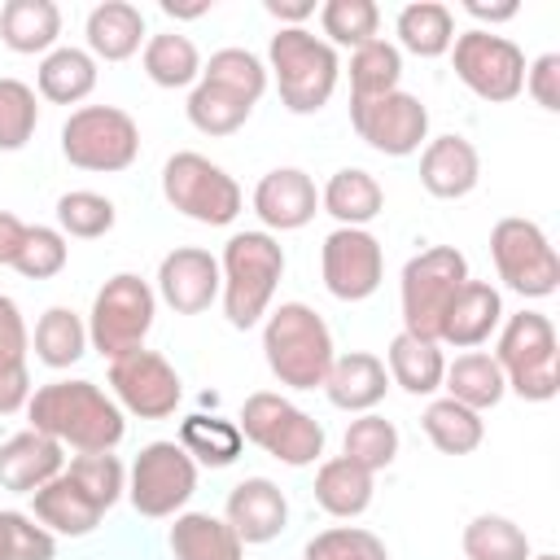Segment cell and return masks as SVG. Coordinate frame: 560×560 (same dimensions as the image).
<instances>
[{"label": "cell", "instance_id": "6da1fadb", "mask_svg": "<svg viewBox=\"0 0 560 560\" xmlns=\"http://www.w3.org/2000/svg\"><path fill=\"white\" fill-rule=\"evenodd\" d=\"M31 429L48 433L61 446L83 451H114L127 433L122 407L92 381H48L26 402Z\"/></svg>", "mask_w": 560, "mask_h": 560}, {"label": "cell", "instance_id": "7a4b0ae2", "mask_svg": "<svg viewBox=\"0 0 560 560\" xmlns=\"http://www.w3.org/2000/svg\"><path fill=\"white\" fill-rule=\"evenodd\" d=\"M262 354H267L271 376L280 385H289V389L324 385V376H328V368L337 359L328 324L306 302H280V311L267 315V324H262Z\"/></svg>", "mask_w": 560, "mask_h": 560}, {"label": "cell", "instance_id": "3957f363", "mask_svg": "<svg viewBox=\"0 0 560 560\" xmlns=\"http://www.w3.org/2000/svg\"><path fill=\"white\" fill-rule=\"evenodd\" d=\"M219 276H223V315L232 328H254L271 298H276V284L284 276V249L276 236L267 232H236L228 245H223V258H219Z\"/></svg>", "mask_w": 560, "mask_h": 560}, {"label": "cell", "instance_id": "277c9868", "mask_svg": "<svg viewBox=\"0 0 560 560\" xmlns=\"http://www.w3.org/2000/svg\"><path fill=\"white\" fill-rule=\"evenodd\" d=\"M267 61H271V74L280 88V105L289 114H319L341 74L332 44H324L306 26H280L271 35Z\"/></svg>", "mask_w": 560, "mask_h": 560}, {"label": "cell", "instance_id": "5b68a950", "mask_svg": "<svg viewBox=\"0 0 560 560\" xmlns=\"http://www.w3.org/2000/svg\"><path fill=\"white\" fill-rule=\"evenodd\" d=\"M494 363L503 372V385L516 389L525 402H551L560 389V350L556 328L542 311H521L503 324Z\"/></svg>", "mask_w": 560, "mask_h": 560}, {"label": "cell", "instance_id": "8992f818", "mask_svg": "<svg viewBox=\"0 0 560 560\" xmlns=\"http://www.w3.org/2000/svg\"><path fill=\"white\" fill-rule=\"evenodd\" d=\"M468 280V258L455 245H429L402 267V332L438 341L442 315L459 284Z\"/></svg>", "mask_w": 560, "mask_h": 560}, {"label": "cell", "instance_id": "52a82bcc", "mask_svg": "<svg viewBox=\"0 0 560 560\" xmlns=\"http://www.w3.org/2000/svg\"><path fill=\"white\" fill-rule=\"evenodd\" d=\"M153 315H158V293L149 289V280H140L136 271H118L92 298L88 341L105 359H122V354L144 346V337L153 328Z\"/></svg>", "mask_w": 560, "mask_h": 560}, {"label": "cell", "instance_id": "ba28073f", "mask_svg": "<svg viewBox=\"0 0 560 560\" xmlns=\"http://www.w3.org/2000/svg\"><path fill=\"white\" fill-rule=\"evenodd\" d=\"M236 429L241 438H249L254 446H262L271 459L289 468H306L324 455V424L271 389H258L245 398Z\"/></svg>", "mask_w": 560, "mask_h": 560}, {"label": "cell", "instance_id": "9c48e42d", "mask_svg": "<svg viewBox=\"0 0 560 560\" xmlns=\"http://www.w3.org/2000/svg\"><path fill=\"white\" fill-rule=\"evenodd\" d=\"M61 153L79 171H127L140 158V127L118 105H83L61 122Z\"/></svg>", "mask_w": 560, "mask_h": 560}, {"label": "cell", "instance_id": "30bf717a", "mask_svg": "<svg viewBox=\"0 0 560 560\" xmlns=\"http://www.w3.org/2000/svg\"><path fill=\"white\" fill-rule=\"evenodd\" d=\"M162 197L184 214V219H197V223H210V228H223L241 214V184L210 158L184 149V153H171L166 166H162Z\"/></svg>", "mask_w": 560, "mask_h": 560}, {"label": "cell", "instance_id": "8fae6325", "mask_svg": "<svg viewBox=\"0 0 560 560\" xmlns=\"http://www.w3.org/2000/svg\"><path fill=\"white\" fill-rule=\"evenodd\" d=\"M490 258L499 280L521 298H551L560 284V258L534 219L508 214L490 228Z\"/></svg>", "mask_w": 560, "mask_h": 560}, {"label": "cell", "instance_id": "7c38bea8", "mask_svg": "<svg viewBox=\"0 0 560 560\" xmlns=\"http://www.w3.org/2000/svg\"><path fill=\"white\" fill-rule=\"evenodd\" d=\"M451 57H455L459 83H464L472 96L490 101V105L516 101V96L525 92V52H521L508 35H494V31H464V35H455Z\"/></svg>", "mask_w": 560, "mask_h": 560}, {"label": "cell", "instance_id": "4fadbf2b", "mask_svg": "<svg viewBox=\"0 0 560 560\" xmlns=\"http://www.w3.org/2000/svg\"><path fill=\"white\" fill-rule=\"evenodd\" d=\"M197 490V464L179 442L140 446L127 481V499L140 516H175Z\"/></svg>", "mask_w": 560, "mask_h": 560}, {"label": "cell", "instance_id": "5bb4252c", "mask_svg": "<svg viewBox=\"0 0 560 560\" xmlns=\"http://www.w3.org/2000/svg\"><path fill=\"white\" fill-rule=\"evenodd\" d=\"M319 271H324V289L337 302H363L381 289V276H385L381 241L368 228H337L324 236Z\"/></svg>", "mask_w": 560, "mask_h": 560}, {"label": "cell", "instance_id": "9a60e30c", "mask_svg": "<svg viewBox=\"0 0 560 560\" xmlns=\"http://www.w3.org/2000/svg\"><path fill=\"white\" fill-rule=\"evenodd\" d=\"M109 385H114V398L140 420H166L184 398L179 372L158 350H144V346L122 359H109Z\"/></svg>", "mask_w": 560, "mask_h": 560}, {"label": "cell", "instance_id": "2e32d148", "mask_svg": "<svg viewBox=\"0 0 560 560\" xmlns=\"http://www.w3.org/2000/svg\"><path fill=\"white\" fill-rule=\"evenodd\" d=\"M350 122H354L359 140L372 144L385 158H407L429 136V109L420 105V96H411L402 88L385 92L376 101H354L350 105Z\"/></svg>", "mask_w": 560, "mask_h": 560}, {"label": "cell", "instance_id": "e0dca14e", "mask_svg": "<svg viewBox=\"0 0 560 560\" xmlns=\"http://www.w3.org/2000/svg\"><path fill=\"white\" fill-rule=\"evenodd\" d=\"M223 289L219 258L197 245H179L158 262V293L175 315H201Z\"/></svg>", "mask_w": 560, "mask_h": 560}, {"label": "cell", "instance_id": "ac0fdd59", "mask_svg": "<svg viewBox=\"0 0 560 560\" xmlns=\"http://www.w3.org/2000/svg\"><path fill=\"white\" fill-rule=\"evenodd\" d=\"M223 521L236 529L241 542H271L289 525V499L271 477H245L228 490Z\"/></svg>", "mask_w": 560, "mask_h": 560}, {"label": "cell", "instance_id": "d6986e66", "mask_svg": "<svg viewBox=\"0 0 560 560\" xmlns=\"http://www.w3.org/2000/svg\"><path fill=\"white\" fill-rule=\"evenodd\" d=\"M319 210V192H315V179L298 166H276L258 179L254 188V214L276 228V232H298L315 219Z\"/></svg>", "mask_w": 560, "mask_h": 560}, {"label": "cell", "instance_id": "ffe728a7", "mask_svg": "<svg viewBox=\"0 0 560 560\" xmlns=\"http://www.w3.org/2000/svg\"><path fill=\"white\" fill-rule=\"evenodd\" d=\"M61 472H66L61 442H52L39 429H22L0 446V486L13 494H35Z\"/></svg>", "mask_w": 560, "mask_h": 560}, {"label": "cell", "instance_id": "44dd1931", "mask_svg": "<svg viewBox=\"0 0 560 560\" xmlns=\"http://www.w3.org/2000/svg\"><path fill=\"white\" fill-rule=\"evenodd\" d=\"M499 319H503V298H499V289L486 284V280H464L459 293L451 298L446 315H442L438 341H446V346H455V350H472V346H481V341L499 328Z\"/></svg>", "mask_w": 560, "mask_h": 560}, {"label": "cell", "instance_id": "7402d4cb", "mask_svg": "<svg viewBox=\"0 0 560 560\" xmlns=\"http://www.w3.org/2000/svg\"><path fill=\"white\" fill-rule=\"evenodd\" d=\"M481 179V158L472 149V140L464 136H438L424 144L420 153V184L442 197V201H455V197H468Z\"/></svg>", "mask_w": 560, "mask_h": 560}, {"label": "cell", "instance_id": "603a6c76", "mask_svg": "<svg viewBox=\"0 0 560 560\" xmlns=\"http://www.w3.org/2000/svg\"><path fill=\"white\" fill-rule=\"evenodd\" d=\"M385 389H389V372L368 350H350V354L332 359V368L324 376V394L341 411H372L385 398Z\"/></svg>", "mask_w": 560, "mask_h": 560}, {"label": "cell", "instance_id": "cb8c5ba5", "mask_svg": "<svg viewBox=\"0 0 560 560\" xmlns=\"http://www.w3.org/2000/svg\"><path fill=\"white\" fill-rule=\"evenodd\" d=\"M31 499H35V521H39L48 534H66V538L92 534V529L101 525V516H105L66 472L52 477L48 486H39Z\"/></svg>", "mask_w": 560, "mask_h": 560}, {"label": "cell", "instance_id": "d4e9b609", "mask_svg": "<svg viewBox=\"0 0 560 560\" xmlns=\"http://www.w3.org/2000/svg\"><path fill=\"white\" fill-rule=\"evenodd\" d=\"M175 560H245V542L236 529L210 512H179L171 525Z\"/></svg>", "mask_w": 560, "mask_h": 560}, {"label": "cell", "instance_id": "484cf974", "mask_svg": "<svg viewBox=\"0 0 560 560\" xmlns=\"http://www.w3.org/2000/svg\"><path fill=\"white\" fill-rule=\"evenodd\" d=\"M144 44V13L127 0H105L88 13V52L101 61H127Z\"/></svg>", "mask_w": 560, "mask_h": 560}, {"label": "cell", "instance_id": "4316f807", "mask_svg": "<svg viewBox=\"0 0 560 560\" xmlns=\"http://www.w3.org/2000/svg\"><path fill=\"white\" fill-rule=\"evenodd\" d=\"M61 35V9L52 0H4L0 39L13 52H52Z\"/></svg>", "mask_w": 560, "mask_h": 560}, {"label": "cell", "instance_id": "83f0119b", "mask_svg": "<svg viewBox=\"0 0 560 560\" xmlns=\"http://www.w3.org/2000/svg\"><path fill=\"white\" fill-rule=\"evenodd\" d=\"M319 206H324L341 228H363V223H372V219L381 214L385 192H381V184H376L363 166H341V171H332V179L324 184Z\"/></svg>", "mask_w": 560, "mask_h": 560}, {"label": "cell", "instance_id": "f1b7e54d", "mask_svg": "<svg viewBox=\"0 0 560 560\" xmlns=\"http://www.w3.org/2000/svg\"><path fill=\"white\" fill-rule=\"evenodd\" d=\"M372 472L350 464L346 455L337 459H324L319 472H315V503L328 512V516H363L372 508Z\"/></svg>", "mask_w": 560, "mask_h": 560}, {"label": "cell", "instance_id": "f546056e", "mask_svg": "<svg viewBox=\"0 0 560 560\" xmlns=\"http://www.w3.org/2000/svg\"><path fill=\"white\" fill-rule=\"evenodd\" d=\"M385 372L394 385H402L407 394H433L442 389V372H446V359L438 350V341H420L411 332H398L385 350Z\"/></svg>", "mask_w": 560, "mask_h": 560}, {"label": "cell", "instance_id": "4dcf8cb0", "mask_svg": "<svg viewBox=\"0 0 560 560\" xmlns=\"http://www.w3.org/2000/svg\"><path fill=\"white\" fill-rule=\"evenodd\" d=\"M39 96L52 105H79L96 88V57L88 48H52L39 61Z\"/></svg>", "mask_w": 560, "mask_h": 560}, {"label": "cell", "instance_id": "1f68e13d", "mask_svg": "<svg viewBox=\"0 0 560 560\" xmlns=\"http://www.w3.org/2000/svg\"><path fill=\"white\" fill-rule=\"evenodd\" d=\"M442 385H446V398H455V402H464V407H472V411L499 407V398L508 394L494 354H481V350L459 354V359L442 372Z\"/></svg>", "mask_w": 560, "mask_h": 560}, {"label": "cell", "instance_id": "d6a6232c", "mask_svg": "<svg viewBox=\"0 0 560 560\" xmlns=\"http://www.w3.org/2000/svg\"><path fill=\"white\" fill-rule=\"evenodd\" d=\"M394 31H398V44L407 52H416V57H442L455 44V13L446 4H438V0H416V4L398 9Z\"/></svg>", "mask_w": 560, "mask_h": 560}, {"label": "cell", "instance_id": "836d02e7", "mask_svg": "<svg viewBox=\"0 0 560 560\" xmlns=\"http://www.w3.org/2000/svg\"><path fill=\"white\" fill-rule=\"evenodd\" d=\"M420 424H424L429 442H433L442 455H472V451L481 446V438H486L481 411H472V407H464V402H455V398H433V402L424 407Z\"/></svg>", "mask_w": 560, "mask_h": 560}, {"label": "cell", "instance_id": "e575fe53", "mask_svg": "<svg viewBox=\"0 0 560 560\" xmlns=\"http://www.w3.org/2000/svg\"><path fill=\"white\" fill-rule=\"evenodd\" d=\"M398 79H402V52L389 39L376 35L372 44L350 52V105L398 92Z\"/></svg>", "mask_w": 560, "mask_h": 560}, {"label": "cell", "instance_id": "d590c367", "mask_svg": "<svg viewBox=\"0 0 560 560\" xmlns=\"http://www.w3.org/2000/svg\"><path fill=\"white\" fill-rule=\"evenodd\" d=\"M144 74L158 88H188L192 79H201V52L188 35L179 31H162L144 39Z\"/></svg>", "mask_w": 560, "mask_h": 560}, {"label": "cell", "instance_id": "8d00e7d4", "mask_svg": "<svg viewBox=\"0 0 560 560\" xmlns=\"http://www.w3.org/2000/svg\"><path fill=\"white\" fill-rule=\"evenodd\" d=\"M179 446L192 455V464H210V468H228L236 464L245 438L236 429V420H223V416H188L179 424Z\"/></svg>", "mask_w": 560, "mask_h": 560}, {"label": "cell", "instance_id": "74e56055", "mask_svg": "<svg viewBox=\"0 0 560 560\" xmlns=\"http://www.w3.org/2000/svg\"><path fill=\"white\" fill-rule=\"evenodd\" d=\"M88 350V324L70 306H48L35 324V354L44 368H70Z\"/></svg>", "mask_w": 560, "mask_h": 560}, {"label": "cell", "instance_id": "f35d334b", "mask_svg": "<svg viewBox=\"0 0 560 560\" xmlns=\"http://www.w3.org/2000/svg\"><path fill=\"white\" fill-rule=\"evenodd\" d=\"M464 556L468 560H529V538L516 521L499 512H481L464 525Z\"/></svg>", "mask_w": 560, "mask_h": 560}, {"label": "cell", "instance_id": "ab89813d", "mask_svg": "<svg viewBox=\"0 0 560 560\" xmlns=\"http://www.w3.org/2000/svg\"><path fill=\"white\" fill-rule=\"evenodd\" d=\"M201 83H214V88L241 96L245 105H258L262 92H267V66L249 48H219L201 66Z\"/></svg>", "mask_w": 560, "mask_h": 560}, {"label": "cell", "instance_id": "60d3db41", "mask_svg": "<svg viewBox=\"0 0 560 560\" xmlns=\"http://www.w3.org/2000/svg\"><path fill=\"white\" fill-rule=\"evenodd\" d=\"M341 455L376 477V472L389 468L394 455H398V429H394L385 416L363 411L359 420H350V429H346V438H341Z\"/></svg>", "mask_w": 560, "mask_h": 560}, {"label": "cell", "instance_id": "b9f144b4", "mask_svg": "<svg viewBox=\"0 0 560 560\" xmlns=\"http://www.w3.org/2000/svg\"><path fill=\"white\" fill-rule=\"evenodd\" d=\"M188 122L201 131V136H232V131H241L245 127V118L254 114V105H245L241 96H232V92H223V88H214V83H201L197 79V88L188 92Z\"/></svg>", "mask_w": 560, "mask_h": 560}, {"label": "cell", "instance_id": "7bdbcfd3", "mask_svg": "<svg viewBox=\"0 0 560 560\" xmlns=\"http://www.w3.org/2000/svg\"><path fill=\"white\" fill-rule=\"evenodd\" d=\"M66 477H70L101 512L114 508V503L122 499V490H127V472H122L118 455H109V451H83V455H74L70 468H66Z\"/></svg>", "mask_w": 560, "mask_h": 560}, {"label": "cell", "instance_id": "ee69618b", "mask_svg": "<svg viewBox=\"0 0 560 560\" xmlns=\"http://www.w3.org/2000/svg\"><path fill=\"white\" fill-rule=\"evenodd\" d=\"M118 210L109 197L101 192H88V188H74V192H61L57 197V232L61 236H79V241H92V236H105L114 228Z\"/></svg>", "mask_w": 560, "mask_h": 560}, {"label": "cell", "instance_id": "f6af8a7d", "mask_svg": "<svg viewBox=\"0 0 560 560\" xmlns=\"http://www.w3.org/2000/svg\"><path fill=\"white\" fill-rule=\"evenodd\" d=\"M319 22H324V35L341 48H363L376 39V26H381V9L372 0H328L319 9Z\"/></svg>", "mask_w": 560, "mask_h": 560}, {"label": "cell", "instance_id": "bcb514c9", "mask_svg": "<svg viewBox=\"0 0 560 560\" xmlns=\"http://www.w3.org/2000/svg\"><path fill=\"white\" fill-rule=\"evenodd\" d=\"M66 262H70V245H66V236L57 232V228H26L22 232V245H18V254H13V271H22L26 280H48V276H57V271H66Z\"/></svg>", "mask_w": 560, "mask_h": 560}, {"label": "cell", "instance_id": "7dc6e473", "mask_svg": "<svg viewBox=\"0 0 560 560\" xmlns=\"http://www.w3.org/2000/svg\"><path fill=\"white\" fill-rule=\"evenodd\" d=\"M302 560H389L385 542L359 525H332L302 547Z\"/></svg>", "mask_w": 560, "mask_h": 560}, {"label": "cell", "instance_id": "c3c4849f", "mask_svg": "<svg viewBox=\"0 0 560 560\" xmlns=\"http://www.w3.org/2000/svg\"><path fill=\"white\" fill-rule=\"evenodd\" d=\"M39 122V105H35V88H26L22 79H0V149L13 153L35 136Z\"/></svg>", "mask_w": 560, "mask_h": 560}, {"label": "cell", "instance_id": "681fc988", "mask_svg": "<svg viewBox=\"0 0 560 560\" xmlns=\"http://www.w3.org/2000/svg\"><path fill=\"white\" fill-rule=\"evenodd\" d=\"M0 560H57V542L35 516L0 512Z\"/></svg>", "mask_w": 560, "mask_h": 560}, {"label": "cell", "instance_id": "f907efd6", "mask_svg": "<svg viewBox=\"0 0 560 560\" xmlns=\"http://www.w3.org/2000/svg\"><path fill=\"white\" fill-rule=\"evenodd\" d=\"M525 92L542 109H560V52H542L534 66H525Z\"/></svg>", "mask_w": 560, "mask_h": 560}, {"label": "cell", "instance_id": "816d5d0a", "mask_svg": "<svg viewBox=\"0 0 560 560\" xmlns=\"http://www.w3.org/2000/svg\"><path fill=\"white\" fill-rule=\"evenodd\" d=\"M26 319L9 293H0V363H22L26 359Z\"/></svg>", "mask_w": 560, "mask_h": 560}, {"label": "cell", "instance_id": "f5cc1de1", "mask_svg": "<svg viewBox=\"0 0 560 560\" xmlns=\"http://www.w3.org/2000/svg\"><path fill=\"white\" fill-rule=\"evenodd\" d=\"M31 402V372L22 363H0V416H13Z\"/></svg>", "mask_w": 560, "mask_h": 560}, {"label": "cell", "instance_id": "db71d44e", "mask_svg": "<svg viewBox=\"0 0 560 560\" xmlns=\"http://www.w3.org/2000/svg\"><path fill=\"white\" fill-rule=\"evenodd\" d=\"M22 232H26V223H22L18 214L0 210V267L13 262V254H18V245H22Z\"/></svg>", "mask_w": 560, "mask_h": 560}, {"label": "cell", "instance_id": "11a10c76", "mask_svg": "<svg viewBox=\"0 0 560 560\" xmlns=\"http://www.w3.org/2000/svg\"><path fill=\"white\" fill-rule=\"evenodd\" d=\"M267 13L298 26V22H306V18L315 13V0H267Z\"/></svg>", "mask_w": 560, "mask_h": 560}, {"label": "cell", "instance_id": "9f6ffc18", "mask_svg": "<svg viewBox=\"0 0 560 560\" xmlns=\"http://www.w3.org/2000/svg\"><path fill=\"white\" fill-rule=\"evenodd\" d=\"M464 9H468L477 22H508V18L521 13V4H481V0H468Z\"/></svg>", "mask_w": 560, "mask_h": 560}, {"label": "cell", "instance_id": "6f0895ef", "mask_svg": "<svg viewBox=\"0 0 560 560\" xmlns=\"http://www.w3.org/2000/svg\"><path fill=\"white\" fill-rule=\"evenodd\" d=\"M529 560H560L556 551H542V556H529Z\"/></svg>", "mask_w": 560, "mask_h": 560}]
</instances>
